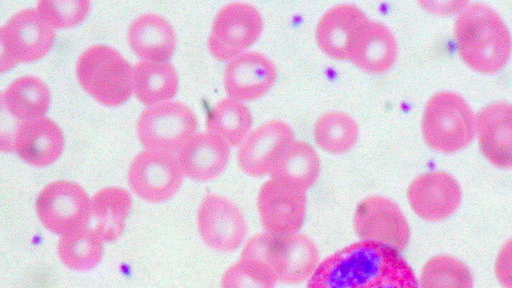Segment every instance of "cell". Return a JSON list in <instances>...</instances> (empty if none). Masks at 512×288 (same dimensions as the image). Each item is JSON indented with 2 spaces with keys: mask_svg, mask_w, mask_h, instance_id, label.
I'll return each instance as SVG.
<instances>
[{
  "mask_svg": "<svg viewBox=\"0 0 512 288\" xmlns=\"http://www.w3.org/2000/svg\"><path fill=\"white\" fill-rule=\"evenodd\" d=\"M358 135V124L344 112L324 113L314 125L316 143L331 154H341L350 150L356 143Z\"/></svg>",
  "mask_w": 512,
  "mask_h": 288,
  "instance_id": "cell-29",
  "label": "cell"
},
{
  "mask_svg": "<svg viewBox=\"0 0 512 288\" xmlns=\"http://www.w3.org/2000/svg\"><path fill=\"white\" fill-rule=\"evenodd\" d=\"M277 78L275 64L264 54L252 51L233 58L225 67L224 88L238 101H252L264 96Z\"/></svg>",
  "mask_w": 512,
  "mask_h": 288,
  "instance_id": "cell-14",
  "label": "cell"
},
{
  "mask_svg": "<svg viewBox=\"0 0 512 288\" xmlns=\"http://www.w3.org/2000/svg\"><path fill=\"white\" fill-rule=\"evenodd\" d=\"M319 171L320 160L314 148L292 140L278 154L269 174L275 181L306 191L316 182Z\"/></svg>",
  "mask_w": 512,
  "mask_h": 288,
  "instance_id": "cell-23",
  "label": "cell"
},
{
  "mask_svg": "<svg viewBox=\"0 0 512 288\" xmlns=\"http://www.w3.org/2000/svg\"><path fill=\"white\" fill-rule=\"evenodd\" d=\"M64 148L61 128L50 118L40 117L21 121L16 132L13 151L34 167L52 165Z\"/></svg>",
  "mask_w": 512,
  "mask_h": 288,
  "instance_id": "cell-18",
  "label": "cell"
},
{
  "mask_svg": "<svg viewBox=\"0 0 512 288\" xmlns=\"http://www.w3.org/2000/svg\"><path fill=\"white\" fill-rule=\"evenodd\" d=\"M369 20L353 4H340L329 9L319 20L315 38L318 47L329 57L348 60L352 41Z\"/></svg>",
  "mask_w": 512,
  "mask_h": 288,
  "instance_id": "cell-19",
  "label": "cell"
},
{
  "mask_svg": "<svg viewBox=\"0 0 512 288\" xmlns=\"http://www.w3.org/2000/svg\"><path fill=\"white\" fill-rule=\"evenodd\" d=\"M511 256V240H507L499 250L495 260V275L504 288L512 287Z\"/></svg>",
  "mask_w": 512,
  "mask_h": 288,
  "instance_id": "cell-34",
  "label": "cell"
},
{
  "mask_svg": "<svg viewBox=\"0 0 512 288\" xmlns=\"http://www.w3.org/2000/svg\"><path fill=\"white\" fill-rule=\"evenodd\" d=\"M133 52L144 61L167 62L176 48L174 28L163 16L145 13L136 17L127 30Z\"/></svg>",
  "mask_w": 512,
  "mask_h": 288,
  "instance_id": "cell-22",
  "label": "cell"
},
{
  "mask_svg": "<svg viewBox=\"0 0 512 288\" xmlns=\"http://www.w3.org/2000/svg\"><path fill=\"white\" fill-rule=\"evenodd\" d=\"M2 96L9 113L19 121L43 117L51 102V92L46 83L30 75L12 81Z\"/></svg>",
  "mask_w": 512,
  "mask_h": 288,
  "instance_id": "cell-26",
  "label": "cell"
},
{
  "mask_svg": "<svg viewBox=\"0 0 512 288\" xmlns=\"http://www.w3.org/2000/svg\"><path fill=\"white\" fill-rule=\"evenodd\" d=\"M454 37L460 58L479 73H496L509 59V30L499 14L486 4L465 7L455 20Z\"/></svg>",
  "mask_w": 512,
  "mask_h": 288,
  "instance_id": "cell-2",
  "label": "cell"
},
{
  "mask_svg": "<svg viewBox=\"0 0 512 288\" xmlns=\"http://www.w3.org/2000/svg\"><path fill=\"white\" fill-rule=\"evenodd\" d=\"M36 211L46 229L63 235L88 226L91 219V198L77 183L54 181L39 193Z\"/></svg>",
  "mask_w": 512,
  "mask_h": 288,
  "instance_id": "cell-8",
  "label": "cell"
},
{
  "mask_svg": "<svg viewBox=\"0 0 512 288\" xmlns=\"http://www.w3.org/2000/svg\"><path fill=\"white\" fill-rule=\"evenodd\" d=\"M21 121L14 118L7 110L2 92H0V152L13 151V143Z\"/></svg>",
  "mask_w": 512,
  "mask_h": 288,
  "instance_id": "cell-33",
  "label": "cell"
},
{
  "mask_svg": "<svg viewBox=\"0 0 512 288\" xmlns=\"http://www.w3.org/2000/svg\"><path fill=\"white\" fill-rule=\"evenodd\" d=\"M263 30L259 11L244 2H231L216 14L207 45L211 55L220 61L233 59L253 45Z\"/></svg>",
  "mask_w": 512,
  "mask_h": 288,
  "instance_id": "cell-7",
  "label": "cell"
},
{
  "mask_svg": "<svg viewBox=\"0 0 512 288\" xmlns=\"http://www.w3.org/2000/svg\"><path fill=\"white\" fill-rule=\"evenodd\" d=\"M252 117L248 107L230 97L218 101L206 120L207 132L216 135L229 146L240 145L251 128Z\"/></svg>",
  "mask_w": 512,
  "mask_h": 288,
  "instance_id": "cell-27",
  "label": "cell"
},
{
  "mask_svg": "<svg viewBox=\"0 0 512 288\" xmlns=\"http://www.w3.org/2000/svg\"><path fill=\"white\" fill-rule=\"evenodd\" d=\"M421 130L426 144L442 153H453L468 146L475 135V115L458 94L441 91L427 102Z\"/></svg>",
  "mask_w": 512,
  "mask_h": 288,
  "instance_id": "cell-5",
  "label": "cell"
},
{
  "mask_svg": "<svg viewBox=\"0 0 512 288\" xmlns=\"http://www.w3.org/2000/svg\"><path fill=\"white\" fill-rule=\"evenodd\" d=\"M183 172L177 156L165 151L145 149L131 161L127 179L133 193L144 201L169 200L180 189Z\"/></svg>",
  "mask_w": 512,
  "mask_h": 288,
  "instance_id": "cell-9",
  "label": "cell"
},
{
  "mask_svg": "<svg viewBox=\"0 0 512 288\" xmlns=\"http://www.w3.org/2000/svg\"><path fill=\"white\" fill-rule=\"evenodd\" d=\"M132 208L130 193L121 187H106L91 198V219L103 242H113L123 233ZM90 219V220H91Z\"/></svg>",
  "mask_w": 512,
  "mask_h": 288,
  "instance_id": "cell-24",
  "label": "cell"
},
{
  "mask_svg": "<svg viewBox=\"0 0 512 288\" xmlns=\"http://www.w3.org/2000/svg\"><path fill=\"white\" fill-rule=\"evenodd\" d=\"M407 199L413 212L421 219L438 222L458 209L461 188L457 180L446 172H427L410 183Z\"/></svg>",
  "mask_w": 512,
  "mask_h": 288,
  "instance_id": "cell-13",
  "label": "cell"
},
{
  "mask_svg": "<svg viewBox=\"0 0 512 288\" xmlns=\"http://www.w3.org/2000/svg\"><path fill=\"white\" fill-rule=\"evenodd\" d=\"M277 280L261 261L242 256L223 274L221 288H274Z\"/></svg>",
  "mask_w": 512,
  "mask_h": 288,
  "instance_id": "cell-31",
  "label": "cell"
},
{
  "mask_svg": "<svg viewBox=\"0 0 512 288\" xmlns=\"http://www.w3.org/2000/svg\"><path fill=\"white\" fill-rule=\"evenodd\" d=\"M306 204L305 191L273 179L263 183L257 197L263 227L276 234L298 232L304 223Z\"/></svg>",
  "mask_w": 512,
  "mask_h": 288,
  "instance_id": "cell-12",
  "label": "cell"
},
{
  "mask_svg": "<svg viewBox=\"0 0 512 288\" xmlns=\"http://www.w3.org/2000/svg\"><path fill=\"white\" fill-rule=\"evenodd\" d=\"M293 140L291 127L280 120H270L253 130L241 143L238 163L246 174L259 177L269 173L283 148Z\"/></svg>",
  "mask_w": 512,
  "mask_h": 288,
  "instance_id": "cell-16",
  "label": "cell"
},
{
  "mask_svg": "<svg viewBox=\"0 0 512 288\" xmlns=\"http://www.w3.org/2000/svg\"><path fill=\"white\" fill-rule=\"evenodd\" d=\"M397 58V42L383 24L368 20L356 33L349 58L361 70L379 74L389 70Z\"/></svg>",
  "mask_w": 512,
  "mask_h": 288,
  "instance_id": "cell-21",
  "label": "cell"
},
{
  "mask_svg": "<svg viewBox=\"0 0 512 288\" xmlns=\"http://www.w3.org/2000/svg\"><path fill=\"white\" fill-rule=\"evenodd\" d=\"M35 8L55 31L82 23L90 11L91 3L87 0H42L37 2Z\"/></svg>",
  "mask_w": 512,
  "mask_h": 288,
  "instance_id": "cell-32",
  "label": "cell"
},
{
  "mask_svg": "<svg viewBox=\"0 0 512 288\" xmlns=\"http://www.w3.org/2000/svg\"><path fill=\"white\" fill-rule=\"evenodd\" d=\"M203 242L213 250L232 252L244 241L248 226L240 208L228 198L207 194L197 212Z\"/></svg>",
  "mask_w": 512,
  "mask_h": 288,
  "instance_id": "cell-11",
  "label": "cell"
},
{
  "mask_svg": "<svg viewBox=\"0 0 512 288\" xmlns=\"http://www.w3.org/2000/svg\"><path fill=\"white\" fill-rule=\"evenodd\" d=\"M134 68L116 49L107 45L87 48L76 62V76L83 90L98 103L116 107L133 92Z\"/></svg>",
  "mask_w": 512,
  "mask_h": 288,
  "instance_id": "cell-4",
  "label": "cell"
},
{
  "mask_svg": "<svg viewBox=\"0 0 512 288\" xmlns=\"http://www.w3.org/2000/svg\"><path fill=\"white\" fill-rule=\"evenodd\" d=\"M418 288H473L470 269L450 255H436L423 266Z\"/></svg>",
  "mask_w": 512,
  "mask_h": 288,
  "instance_id": "cell-30",
  "label": "cell"
},
{
  "mask_svg": "<svg viewBox=\"0 0 512 288\" xmlns=\"http://www.w3.org/2000/svg\"><path fill=\"white\" fill-rule=\"evenodd\" d=\"M307 288H418V282L399 251L360 241L321 261Z\"/></svg>",
  "mask_w": 512,
  "mask_h": 288,
  "instance_id": "cell-1",
  "label": "cell"
},
{
  "mask_svg": "<svg viewBox=\"0 0 512 288\" xmlns=\"http://www.w3.org/2000/svg\"><path fill=\"white\" fill-rule=\"evenodd\" d=\"M18 64L7 45L3 26H0V74L8 72Z\"/></svg>",
  "mask_w": 512,
  "mask_h": 288,
  "instance_id": "cell-35",
  "label": "cell"
},
{
  "mask_svg": "<svg viewBox=\"0 0 512 288\" xmlns=\"http://www.w3.org/2000/svg\"><path fill=\"white\" fill-rule=\"evenodd\" d=\"M103 240L92 227L85 226L61 235L59 255L71 269L86 271L94 268L103 254Z\"/></svg>",
  "mask_w": 512,
  "mask_h": 288,
  "instance_id": "cell-28",
  "label": "cell"
},
{
  "mask_svg": "<svg viewBox=\"0 0 512 288\" xmlns=\"http://www.w3.org/2000/svg\"><path fill=\"white\" fill-rule=\"evenodd\" d=\"M512 108L498 101L483 107L475 116L479 147L486 159L499 168L512 165Z\"/></svg>",
  "mask_w": 512,
  "mask_h": 288,
  "instance_id": "cell-17",
  "label": "cell"
},
{
  "mask_svg": "<svg viewBox=\"0 0 512 288\" xmlns=\"http://www.w3.org/2000/svg\"><path fill=\"white\" fill-rule=\"evenodd\" d=\"M242 256L264 263L277 282L298 284L310 278L320 263L315 242L305 234L258 233L245 244Z\"/></svg>",
  "mask_w": 512,
  "mask_h": 288,
  "instance_id": "cell-3",
  "label": "cell"
},
{
  "mask_svg": "<svg viewBox=\"0 0 512 288\" xmlns=\"http://www.w3.org/2000/svg\"><path fill=\"white\" fill-rule=\"evenodd\" d=\"M194 112L179 101L164 102L145 109L136 123L140 144L149 150L176 152L196 133Z\"/></svg>",
  "mask_w": 512,
  "mask_h": 288,
  "instance_id": "cell-6",
  "label": "cell"
},
{
  "mask_svg": "<svg viewBox=\"0 0 512 288\" xmlns=\"http://www.w3.org/2000/svg\"><path fill=\"white\" fill-rule=\"evenodd\" d=\"M353 227L362 241L377 242L397 251L410 240V227L401 209L383 196H369L356 207Z\"/></svg>",
  "mask_w": 512,
  "mask_h": 288,
  "instance_id": "cell-10",
  "label": "cell"
},
{
  "mask_svg": "<svg viewBox=\"0 0 512 288\" xmlns=\"http://www.w3.org/2000/svg\"><path fill=\"white\" fill-rule=\"evenodd\" d=\"M7 45L18 63L35 62L45 57L55 42V31L36 8L21 10L3 26Z\"/></svg>",
  "mask_w": 512,
  "mask_h": 288,
  "instance_id": "cell-15",
  "label": "cell"
},
{
  "mask_svg": "<svg viewBox=\"0 0 512 288\" xmlns=\"http://www.w3.org/2000/svg\"><path fill=\"white\" fill-rule=\"evenodd\" d=\"M133 68V91L144 105L168 102L176 95L179 80L171 63L140 61Z\"/></svg>",
  "mask_w": 512,
  "mask_h": 288,
  "instance_id": "cell-25",
  "label": "cell"
},
{
  "mask_svg": "<svg viewBox=\"0 0 512 288\" xmlns=\"http://www.w3.org/2000/svg\"><path fill=\"white\" fill-rule=\"evenodd\" d=\"M230 157L229 145L209 132L194 134L179 150L183 175L195 181H210L222 174Z\"/></svg>",
  "mask_w": 512,
  "mask_h": 288,
  "instance_id": "cell-20",
  "label": "cell"
}]
</instances>
